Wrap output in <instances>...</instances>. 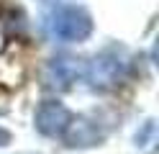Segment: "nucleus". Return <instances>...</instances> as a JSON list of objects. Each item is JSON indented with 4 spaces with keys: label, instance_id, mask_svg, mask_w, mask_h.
<instances>
[{
    "label": "nucleus",
    "instance_id": "20e7f679",
    "mask_svg": "<svg viewBox=\"0 0 159 154\" xmlns=\"http://www.w3.org/2000/svg\"><path fill=\"white\" fill-rule=\"evenodd\" d=\"M121 67L123 64L116 57H98L95 62H90V67L85 69V75L93 80L95 87H111L121 77Z\"/></svg>",
    "mask_w": 159,
    "mask_h": 154
},
{
    "label": "nucleus",
    "instance_id": "39448f33",
    "mask_svg": "<svg viewBox=\"0 0 159 154\" xmlns=\"http://www.w3.org/2000/svg\"><path fill=\"white\" fill-rule=\"evenodd\" d=\"M49 72H52V80L49 85H59V87H67L69 82H75L77 77L85 75V67L80 64L77 59H57L52 67H49Z\"/></svg>",
    "mask_w": 159,
    "mask_h": 154
},
{
    "label": "nucleus",
    "instance_id": "f257e3e1",
    "mask_svg": "<svg viewBox=\"0 0 159 154\" xmlns=\"http://www.w3.org/2000/svg\"><path fill=\"white\" fill-rule=\"evenodd\" d=\"M52 31L62 41H82L90 36L93 21L80 8H59L54 13V21H52Z\"/></svg>",
    "mask_w": 159,
    "mask_h": 154
},
{
    "label": "nucleus",
    "instance_id": "7ed1b4c3",
    "mask_svg": "<svg viewBox=\"0 0 159 154\" xmlns=\"http://www.w3.org/2000/svg\"><path fill=\"white\" fill-rule=\"evenodd\" d=\"M69 118H72V113H69L62 103L46 100L36 110V128L41 131L44 136H62V131L69 123Z\"/></svg>",
    "mask_w": 159,
    "mask_h": 154
},
{
    "label": "nucleus",
    "instance_id": "f03ea898",
    "mask_svg": "<svg viewBox=\"0 0 159 154\" xmlns=\"http://www.w3.org/2000/svg\"><path fill=\"white\" fill-rule=\"evenodd\" d=\"M103 139H105V131L90 118H69V123L62 131V141L67 147H75V149L95 147V144H100Z\"/></svg>",
    "mask_w": 159,
    "mask_h": 154
},
{
    "label": "nucleus",
    "instance_id": "423d86ee",
    "mask_svg": "<svg viewBox=\"0 0 159 154\" xmlns=\"http://www.w3.org/2000/svg\"><path fill=\"white\" fill-rule=\"evenodd\" d=\"M8 144H11V131L0 126V147H8Z\"/></svg>",
    "mask_w": 159,
    "mask_h": 154
}]
</instances>
